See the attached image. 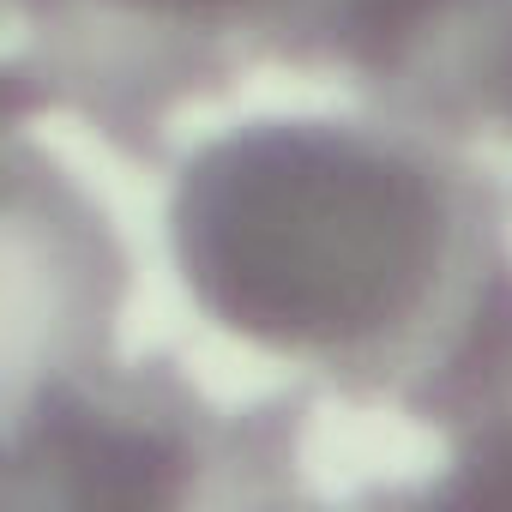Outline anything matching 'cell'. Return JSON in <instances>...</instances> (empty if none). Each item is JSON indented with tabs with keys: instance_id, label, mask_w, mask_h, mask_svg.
<instances>
[{
	"instance_id": "cell-1",
	"label": "cell",
	"mask_w": 512,
	"mask_h": 512,
	"mask_svg": "<svg viewBox=\"0 0 512 512\" xmlns=\"http://www.w3.org/2000/svg\"><path fill=\"white\" fill-rule=\"evenodd\" d=\"M169 260L229 338L344 386H422L434 320L476 314L500 253L494 187L416 127L247 121L169 181Z\"/></svg>"
},
{
	"instance_id": "cell-2",
	"label": "cell",
	"mask_w": 512,
	"mask_h": 512,
	"mask_svg": "<svg viewBox=\"0 0 512 512\" xmlns=\"http://www.w3.org/2000/svg\"><path fill=\"white\" fill-rule=\"evenodd\" d=\"M199 398L151 362L145 374H55L13 428V506H175L205 464Z\"/></svg>"
},
{
	"instance_id": "cell-3",
	"label": "cell",
	"mask_w": 512,
	"mask_h": 512,
	"mask_svg": "<svg viewBox=\"0 0 512 512\" xmlns=\"http://www.w3.org/2000/svg\"><path fill=\"white\" fill-rule=\"evenodd\" d=\"M410 410L452 428V482H440V500L512 506V266L488 278L452 350L410 386Z\"/></svg>"
},
{
	"instance_id": "cell-4",
	"label": "cell",
	"mask_w": 512,
	"mask_h": 512,
	"mask_svg": "<svg viewBox=\"0 0 512 512\" xmlns=\"http://www.w3.org/2000/svg\"><path fill=\"white\" fill-rule=\"evenodd\" d=\"M97 19L145 31L163 43L181 91L223 85L241 55H278L296 67H332L344 0H79Z\"/></svg>"
},
{
	"instance_id": "cell-5",
	"label": "cell",
	"mask_w": 512,
	"mask_h": 512,
	"mask_svg": "<svg viewBox=\"0 0 512 512\" xmlns=\"http://www.w3.org/2000/svg\"><path fill=\"white\" fill-rule=\"evenodd\" d=\"M506 127H512V115H506Z\"/></svg>"
}]
</instances>
